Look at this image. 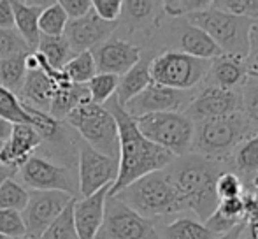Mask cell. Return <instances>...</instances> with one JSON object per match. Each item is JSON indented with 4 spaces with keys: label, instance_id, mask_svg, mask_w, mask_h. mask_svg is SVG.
<instances>
[{
    "label": "cell",
    "instance_id": "obj_9",
    "mask_svg": "<svg viewBox=\"0 0 258 239\" xmlns=\"http://www.w3.org/2000/svg\"><path fill=\"white\" fill-rule=\"evenodd\" d=\"M211 60H201L177 51L156 53L150 64L151 81L174 90H197L204 85Z\"/></svg>",
    "mask_w": 258,
    "mask_h": 239
},
{
    "label": "cell",
    "instance_id": "obj_2",
    "mask_svg": "<svg viewBox=\"0 0 258 239\" xmlns=\"http://www.w3.org/2000/svg\"><path fill=\"white\" fill-rule=\"evenodd\" d=\"M225 171L228 169L223 162L207 160L195 153L176 157L169 167H165L170 181L183 195L188 211L194 213L202 223L216 209V181Z\"/></svg>",
    "mask_w": 258,
    "mask_h": 239
},
{
    "label": "cell",
    "instance_id": "obj_51",
    "mask_svg": "<svg viewBox=\"0 0 258 239\" xmlns=\"http://www.w3.org/2000/svg\"><path fill=\"white\" fill-rule=\"evenodd\" d=\"M0 150H2V143H0Z\"/></svg>",
    "mask_w": 258,
    "mask_h": 239
},
{
    "label": "cell",
    "instance_id": "obj_20",
    "mask_svg": "<svg viewBox=\"0 0 258 239\" xmlns=\"http://www.w3.org/2000/svg\"><path fill=\"white\" fill-rule=\"evenodd\" d=\"M248 76L249 71L244 56L221 53L220 56L211 60L204 86H213L220 90H241Z\"/></svg>",
    "mask_w": 258,
    "mask_h": 239
},
{
    "label": "cell",
    "instance_id": "obj_52",
    "mask_svg": "<svg viewBox=\"0 0 258 239\" xmlns=\"http://www.w3.org/2000/svg\"><path fill=\"white\" fill-rule=\"evenodd\" d=\"M0 239H6V237H2V236H0Z\"/></svg>",
    "mask_w": 258,
    "mask_h": 239
},
{
    "label": "cell",
    "instance_id": "obj_28",
    "mask_svg": "<svg viewBox=\"0 0 258 239\" xmlns=\"http://www.w3.org/2000/svg\"><path fill=\"white\" fill-rule=\"evenodd\" d=\"M90 95L86 85H67L63 88H58L54 93L51 104H49L48 114L56 122H65V118L79 106L90 104Z\"/></svg>",
    "mask_w": 258,
    "mask_h": 239
},
{
    "label": "cell",
    "instance_id": "obj_38",
    "mask_svg": "<svg viewBox=\"0 0 258 239\" xmlns=\"http://www.w3.org/2000/svg\"><path fill=\"white\" fill-rule=\"evenodd\" d=\"M0 118L13 125H20V123L30 125V118L25 113L18 95H14L13 92L2 88V86H0Z\"/></svg>",
    "mask_w": 258,
    "mask_h": 239
},
{
    "label": "cell",
    "instance_id": "obj_27",
    "mask_svg": "<svg viewBox=\"0 0 258 239\" xmlns=\"http://www.w3.org/2000/svg\"><path fill=\"white\" fill-rule=\"evenodd\" d=\"M128 25L134 30H146L148 35L153 34V30L163 20L162 6L160 2H150V0H128L123 2V11Z\"/></svg>",
    "mask_w": 258,
    "mask_h": 239
},
{
    "label": "cell",
    "instance_id": "obj_44",
    "mask_svg": "<svg viewBox=\"0 0 258 239\" xmlns=\"http://www.w3.org/2000/svg\"><path fill=\"white\" fill-rule=\"evenodd\" d=\"M58 4L69 20H79L92 11V0H60Z\"/></svg>",
    "mask_w": 258,
    "mask_h": 239
},
{
    "label": "cell",
    "instance_id": "obj_30",
    "mask_svg": "<svg viewBox=\"0 0 258 239\" xmlns=\"http://www.w3.org/2000/svg\"><path fill=\"white\" fill-rule=\"evenodd\" d=\"M244 223L241 239H258V176L244 185Z\"/></svg>",
    "mask_w": 258,
    "mask_h": 239
},
{
    "label": "cell",
    "instance_id": "obj_19",
    "mask_svg": "<svg viewBox=\"0 0 258 239\" xmlns=\"http://www.w3.org/2000/svg\"><path fill=\"white\" fill-rule=\"evenodd\" d=\"M67 85H71L69 79H54L46 71H42L41 65H39V69L28 71L25 74V81L18 99L23 104H28L35 109L48 113L49 104H51L56 90L63 88Z\"/></svg>",
    "mask_w": 258,
    "mask_h": 239
},
{
    "label": "cell",
    "instance_id": "obj_26",
    "mask_svg": "<svg viewBox=\"0 0 258 239\" xmlns=\"http://www.w3.org/2000/svg\"><path fill=\"white\" fill-rule=\"evenodd\" d=\"M228 171L237 174L242 183H249L258 176V134H253L244 139L225 162Z\"/></svg>",
    "mask_w": 258,
    "mask_h": 239
},
{
    "label": "cell",
    "instance_id": "obj_31",
    "mask_svg": "<svg viewBox=\"0 0 258 239\" xmlns=\"http://www.w3.org/2000/svg\"><path fill=\"white\" fill-rule=\"evenodd\" d=\"M61 72H63V76L72 85H86L97 74L95 60H93L90 51L78 53V55H74L65 64Z\"/></svg>",
    "mask_w": 258,
    "mask_h": 239
},
{
    "label": "cell",
    "instance_id": "obj_17",
    "mask_svg": "<svg viewBox=\"0 0 258 239\" xmlns=\"http://www.w3.org/2000/svg\"><path fill=\"white\" fill-rule=\"evenodd\" d=\"M116 28H118V23H107V21L100 20L92 9L86 16L79 18V20H69L63 37L67 39L72 51L78 55L83 51H92L104 41L111 39Z\"/></svg>",
    "mask_w": 258,
    "mask_h": 239
},
{
    "label": "cell",
    "instance_id": "obj_50",
    "mask_svg": "<svg viewBox=\"0 0 258 239\" xmlns=\"http://www.w3.org/2000/svg\"><path fill=\"white\" fill-rule=\"evenodd\" d=\"M16 239H28L27 236H25V237H16Z\"/></svg>",
    "mask_w": 258,
    "mask_h": 239
},
{
    "label": "cell",
    "instance_id": "obj_39",
    "mask_svg": "<svg viewBox=\"0 0 258 239\" xmlns=\"http://www.w3.org/2000/svg\"><path fill=\"white\" fill-rule=\"evenodd\" d=\"M162 14L167 20L174 18H186L199 11H204L211 6V0H179V2H160Z\"/></svg>",
    "mask_w": 258,
    "mask_h": 239
},
{
    "label": "cell",
    "instance_id": "obj_48",
    "mask_svg": "<svg viewBox=\"0 0 258 239\" xmlns=\"http://www.w3.org/2000/svg\"><path fill=\"white\" fill-rule=\"evenodd\" d=\"M14 174H16V171H14V169H9V167H4V165H0V187H2L4 181L13 178Z\"/></svg>",
    "mask_w": 258,
    "mask_h": 239
},
{
    "label": "cell",
    "instance_id": "obj_10",
    "mask_svg": "<svg viewBox=\"0 0 258 239\" xmlns=\"http://www.w3.org/2000/svg\"><path fill=\"white\" fill-rule=\"evenodd\" d=\"M21 185L35 192H63L78 199V174L71 167L48 160L41 155H32L20 169Z\"/></svg>",
    "mask_w": 258,
    "mask_h": 239
},
{
    "label": "cell",
    "instance_id": "obj_13",
    "mask_svg": "<svg viewBox=\"0 0 258 239\" xmlns=\"http://www.w3.org/2000/svg\"><path fill=\"white\" fill-rule=\"evenodd\" d=\"M118 158L105 157L79 139L78 144V185L79 195L90 197L118 178Z\"/></svg>",
    "mask_w": 258,
    "mask_h": 239
},
{
    "label": "cell",
    "instance_id": "obj_49",
    "mask_svg": "<svg viewBox=\"0 0 258 239\" xmlns=\"http://www.w3.org/2000/svg\"><path fill=\"white\" fill-rule=\"evenodd\" d=\"M241 232H242V225H239V227H235L234 230L223 234V236H220L218 239H241Z\"/></svg>",
    "mask_w": 258,
    "mask_h": 239
},
{
    "label": "cell",
    "instance_id": "obj_14",
    "mask_svg": "<svg viewBox=\"0 0 258 239\" xmlns=\"http://www.w3.org/2000/svg\"><path fill=\"white\" fill-rule=\"evenodd\" d=\"M74 197L63 192H28V202L21 211L28 239H39L41 234L58 218Z\"/></svg>",
    "mask_w": 258,
    "mask_h": 239
},
{
    "label": "cell",
    "instance_id": "obj_33",
    "mask_svg": "<svg viewBox=\"0 0 258 239\" xmlns=\"http://www.w3.org/2000/svg\"><path fill=\"white\" fill-rule=\"evenodd\" d=\"M67 23L69 18L60 7V4L51 2L46 9H42L41 16H39V32L46 37H60L63 35Z\"/></svg>",
    "mask_w": 258,
    "mask_h": 239
},
{
    "label": "cell",
    "instance_id": "obj_7",
    "mask_svg": "<svg viewBox=\"0 0 258 239\" xmlns=\"http://www.w3.org/2000/svg\"><path fill=\"white\" fill-rule=\"evenodd\" d=\"M65 123L90 148H93L105 157L118 158V125H116V119L112 118V114L104 106H97V104L90 102L86 106L76 107L65 118Z\"/></svg>",
    "mask_w": 258,
    "mask_h": 239
},
{
    "label": "cell",
    "instance_id": "obj_35",
    "mask_svg": "<svg viewBox=\"0 0 258 239\" xmlns=\"http://www.w3.org/2000/svg\"><path fill=\"white\" fill-rule=\"evenodd\" d=\"M28 202V190L14 178H9L0 187V209L21 213Z\"/></svg>",
    "mask_w": 258,
    "mask_h": 239
},
{
    "label": "cell",
    "instance_id": "obj_47",
    "mask_svg": "<svg viewBox=\"0 0 258 239\" xmlns=\"http://www.w3.org/2000/svg\"><path fill=\"white\" fill-rule=\"evenodd\" d=\"M11 130H13V123L0 118V143H6V141L9 139Z\"/></svg>",
    "mask_w": 258,
    "mask_h": 239
},
{
    "label": "cell",
    "instance_id": "obj_4",
    "mask_svg": "<svg viewBox=\"0 0 258 239\" xmlns=\"http://www.w3.org/2000/svg\"><path fill=\"white\" fill-rule=\"evenodd\" d=\"M253 134L255 132L242 111L230 116L199 122L195 123L190 153L225 164L230 158L232 151Z\"/></svg>",
    "mask_w": 258,
    "mask_h": 239
},
{
    "label": "cell",
    "instance_id": "obj_37",
    "mask_svg": "<svg viewBox=\"0 0 258 239\" xmlns=\"http://www.w3.org/2000/svg\"><path fill=\"white\" fill-rule=\"evenodd\" d=\"M242 99V114L251 125L253 132L258 134V78L248 76L246 83L241 88Z\"/></svg>",
    "mask_w": 258,
    "mask_h": 239
},
{
    "label": "cell",
    "instance_id": "obj_34",
    "mask_svg": "<svg viewBox=\"0 0 258 239\" xmlns=\"http://www.w3.org/2000/svg\"><path fill=\"white\" fill-rule=\"evenodd\" d=\"M118 76L112 74H102V72H97L88 83H86V88H88V95L92 104L97 106H104L107 100H111L116 95V88H118Z\"/></svg>",
    "mask_w": 258,
    "mask_h": 239
},
{
    "label": "cell",
    "instance_id": "obj_40",
    "mask_svg": "<svg viewBox=\"0 0 258 239\" xmlns=\"http://www.w3.org/2000/svg\"><path fill=\"white\" fill-rule=\"evenodd\" d=\"M27 53H30V49L16 30H0V60Z\"/></svg>",
    "mask_w": 258,
    "mask_h": 239
},
{
    "label": "cell",
    "instance_id": "obj_8",
    "mask_svg": "<svg viewBox=\"0 0 258 239\" xmlns=\"http://www.w3.org/2000/svg\"><path fill=\"white\" fill-rule=\"evenodd\" d=\"M139 132L156 146L174 157H183L191 151L195 123L184 113H156L136 118Z\"/></svg>",
    "mask_w": 258,
    "mask_h": 239
},
{
    "label": "cell",
    "instance_id": "obj_42",
    "mask_svg": "<svg viewBox=\"0 0 258 239\" xmlns=\"http://www.w3.org/2000/svg\"><path fill=\"white\" fill-rule=\"evenodd\" d=\"M244 192V183L237 174L232 171H225L220 174L216 181V197L218 201H225V199H235L241 197Z\"/></svg>",
    "mask_w": 258,
    "mask_h": 239
},
{
    "label": "cell",
    "instance_id": "obj_25",
    "mask_svg": "<svg viewBox=\"0 0 258 239\" xmlns=\"http://www.w3.org/2000/svg\"><path fill=\"white\" fill-rule=\"evenodd\" d=\"M244 223V201L241 197L235 199H225V201H218V206L214 213L204 222V225L216 234L218 237L223 234L234 230L235 227Z\"/></svg>",
    "mask_w": 258,
    "mask_h": 239
},
{
    "label": "cell",
    "instance_id": "obj_5",
    "mask_svg": "<svg viewBox=\"0 0 258 239\" xmlns=\"http://www.w3.org/2000/svg\"><path fill=\"white\" fill-rule=\"evenodd\" d=\"M150 42L151 46L146 49L155 55L162 51H177L201 60H213L221 55L218 46L186 18H163L150 35Z\"/></svg>",
    "mask_w": 258,
    "mask_h": 239
},
{
    "label": "cell",
    "instance_id": "obj_22",
    "mask_svg": "<svg viewBox=\"0 0 258 239\" xmlns=\"http://www.w3.org/2000/svg\"><path fill=\"white\" fill-rule=\"evenodd\" d=\"M153 223L160 239H218L191 211L177 213Z\"/></svg>",
    "mask_w": 258,
    "mask_h": 239
},
{
    "label": "cell",
    "instance_id": "obj_36",
    "mask_svg": "<svg viewBox=\"0 0 258 239\" xmlns=\"http://www.w3.org/2000/svg\"><path fill=\"white\" fill-rule=\"evenodd\" d=\"M74 201L76 199L69 202L67 208L58 215V218L41 234L39 239H78L74 229V213H72Z\"/></svg>",
    "mask_w": 258,
    "mask_h": 239
},
{
    "label": "cell",
    "instance_id": "obj_15",
    "mask_svg": "<svg viewBox=\"0 0 258 239\" xmlns=\"http://www.w3.org/2000/svg\"><path fill=\"white\" fill-rule=\"evenodd\" d=\"M241 90H220L202 85L201 88H197L184 114L194 123H199L206 122V119L230 116V114L241 113Z\"/></svg>",
    "mask_w": 258,
    "mask_h": 239
},
{
    "label": "cell",
    "instance_id": "obj_3",
    "mask_svg": "<svg viewBox=\"0 0 258 239\" xmlns=\"http://www.w3.org/2000/svg\"><path fill=\"white\" fill-rule=\"evenodd\" d=\"M116 197L139 213L143 218L151 222L188 211L183 195L174 187L165 169L134 181L132 185L118 192Z\"/></svg>",
    "mask_w": 258,
    "mask_h": 239
},
{
    "label": "cell",
    "instance_id": "obj_11",
    "mask_svg": "<svg viewBox=\"0 0 258 239\" xmlns=\"http://www.w3.org/2000/svg\"><path fill=\"white\" fill-rule=\"evenodd\" d=\"M95 239H160L155 223L136 213L116 195H107L104 220Z\"/></svg>",
    "mask_w": 258,
    "mask_h": 239
},
{
    "label": "cell",
    "instance_id": "obj_32",
    "mask_svg": "<svg viewBox=\"0 0 258 239\" xmlns=\"http://www.w3.org/2000/svg\"><path fill=\"white\" fill-rule=\"evenodd\" d=\"M25 55H18L13 58L0 60V86L14 95H20L25 81Z\"/></svg>",
    "mask_w": 258,
    "mask_h": 239
},
{
    "label": "cell",
    "instance_id": "obj_6",
    "mask_svg": "<svg viewBox=\"0 0 258 239\" xmlns=\"http://www.w3.org/2000/svg\"><path fill=\"white\" fill-rule=\"evenodd\" d=\"M186 20L202 32L218 46L221 53L225 55H248V42H249V30L255 21L248 18L230 16L221 11H216L213 7H207L204 11H199Z\"/></svg>",
    "mask_w": 258,
    "mask_h": 239
},
{
    "label": "cell",
    "instance_id": "obj_45",
    "mask_svg": "<svg viewBox=\"0 0 258 239\" xmlns=\"http://www.w3.org/2000/svg\"><path fill=\"white\" fill-rule=\"evenodd\" d=\"M249 76L258 78V21L251 25L249 30V42H248V55H246Z\"/></svg>",
    "mask_w": 258,
    "mask_h": 239
},
{
    "label": "cell",
    "instance_id": "obj_12",
    "mask_svg": "<svg viewBox=\"0 0 258 239\" xmlns=\"http://www.w3.org/2000/svg\"><path fill=\"white\" fill-rule=\"evenodd\" d=\"M197 90H174L151 83L139 95L125 104L123 109L134 119L156 113H184Z\"/></svg>",
    "mask_w": 258,
    "mask_h": 239
},
{
    "label": "cell",
    "instance_id": "obj_41",
    "mask_svg": "<svg viewBox=\"0 0 258 239\" xmlns=\"http://www.w3.org/2000/svg\"><path fill=\"white\" fill-rule=\"evenodd\" d=\"M0 236L6 239H16V237L27 236L21 213L11 211V209H0Z\"/></svg>",
    "mask_w": 258,
    "mask_h": 239
},
{
    "label": "cell",
    "instance_id": "obj_43",
    "mask_svg": "<svg viewBox=\"0 0 258 239\" xmlns=\"http://www.w3.org/2000/svg\"><path fill=\"white\" fill-rule=\"evenodd\" d=\"M92 9L100 20L107 23H118L123 11L121 0H93Z\"/></svg>",
    "mask_w": 258,
    "mask_h": 239
},
{
    "label": "cell",
    "instance_id": "obj_24",
    "mask_svg": "<svg viewBox=\"0 0 258 239\" xmlns=\"http://www.w3.org/2000/svg\"><path fill=\"white\" fill-rule=\"evenodd\" d=\"M155 56L153 51H148L143 48V56L141 60L130 69L126 74H123L118 81V88H116V102L121 107H125V104L128 100H132L136 95H139L144 88L151 85V76H150V64L151 58Z\"/></svg>",
    "mask_w": 258,
    "mask_h": 239
},
{
    "label": "cell",
    "instance_id": "obj_16",
    "mask_svg": "<svg viewBox=\"0 0 258 239\" xmlns=\"http://www.w3.org/2000/svg\"><path fill=\"white\" fill-rule=\"evenodd\" d=\"M92 56L95 60L97 72L112 74L121 78L130 71L143 56V46H137L125 39L111 37L93 48Z\"/></svg>",
    "mask_w": 258,
    "mask_h": 239
},
{
    "label": "cell",
    "instance_id": "obj_21",
    "mask_svg": "<svg viewBox=\"0 0 258 239\" xmlns=\"http://www.w3.org/2000/svg\"><path fill=\"white\" fill-rule=\"evenodd\" d=\"M109 188L104 187L90 197H81L74 201V229L78 239H95L104 220V206Z\"/></svg>",
    "mask_w": 258,
    "mask_h": 239
},
{
    "label": "cell",
    "instance_id": "obj_46",
    "mask_svg": "<svg viewBox=\"0 0 258 239\" xmlns=\"http://www.w3.org/2000/svg\"><path fill=\"white\" fill-rule=\"evenodd\" d=\"M0 30H14V13L9 0H0Z\"/></svg>",
    "mask_w": 258,
    "mask_h": 239
},
{
    "label": "cell",
    "instance_id": "obj_23",
    "mask_svg": "<svg viewBox=\"0 0 258 239\" xmlns=\"http://www.w3.org/2000/svg\"><path fill=\"white\" fill-rule=\"evenodd\" d=\"M49 4L51 2H23V0L11 2L14 13V30L20 34L30 51H35L39 46V39H41L39 16Z\"/></svg>",
    "mask_w": 258,
    "mask_h": 239
},
{
    "label": "cell",
    "instance_id": "obj_29",
    "mask_svg": "<svg viewBox=\"0 0 258 239\" xmlns=\"http://www.w3.org/2000/svg\"><path fill=\"white\" fill-rule=\"evenodd\" d=\"M35 51L41 53L46 58V62L49 64V67H53L54 71H61L65 67V64L76 55L63 35H60V37H46V35H41L39 46Z\"/></svg>",
    "mask_w": 258,
    "mask_h": 239
},
{
    "label": "cell",
    "instance_id": "obj_1",
    "mask_svg": "<svg viewBox=\"0 0 258 239\" xmlns=\"http://www.w3.org/2000/svg\"><path fill=\"white\" fill-rule=\"evenodd\" d=\"M104 107L112 114L118 125V139H119V155H118V178L111 185L107 195H116L132 185L134 181L144 178L156 171H163L169 167L174 160V155L165 151L163 148L156 146L151 141H148L139 132L136 125V119L116 102L112 97L111 100L104 104Z\"/></svg>",
    "mask_w": 258,
    "mask_h": 239
},
{
    "label": "cell",
    "instance_id": "obj_18",
    "mask_svg": "<svg viewBox=\"0 0 258 239\" xmlns=\"http://www.w3.org/2000/svg\"><path fill=\"white\" fill-rule=\"evenodd\" d=\"M42 146V139L35 129L27 123H20V125H13L11 136L6 143H2V150H0V165L9 169H18L32 157L35 151Z\"/></svg>",
    "mask_w": 258,
    "mask_h": 239
}]
</instances>
